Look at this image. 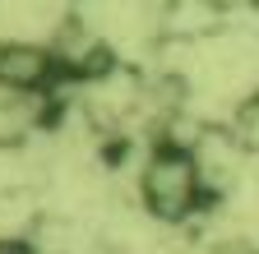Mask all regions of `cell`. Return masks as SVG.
I'll use <instances>...</instances> for the list:
<instances>
[{
    "mask_svg": "<svg viewBox=\"0 0 259 254\" xmlns=\"http://www.w3.org/2000/svg\"><path fill=\"white\" fill-rule=\"evenodd\" d=\"M139 199H144L148 217H157V222H185L204 208L208 189L190 157V143L162 139L148 148L144 167H139Z\"/></svg>",
    "mask_w": 259,
    "mask_h": 254,
    "instance_id": "6da1fadb",
    "label": "cell"
},
{
    "mask_svg": "<svg viewBox=\"0 0 259 254\" xmlns=\"http://www.w3.org/2000/svg\"><path fill=\"white\" fill-rule=\"evenodd\" d=\"M56 79H60V60H56L51 42L0 37V92H10V97H47Z\"/></svg>",
    "mask_w": 259,
    "mask_h": 254,
    "instance_id": "7a4b0ae2",
    "label": "cell"
},
{
    "mask_svg": "<svg viewBox=\"0 0 259 254\" xmlns=\"http://www.w3.org/2000/svg\"><path fill=\"white\" fill-rule=\"evenodd\" d=\"M213 254H259V245H254V240H245V236H232V240L213 245Z\"/></svg>",
    "mask_w": 259,
    "mask_h": 254,
    "instance_id": "3957f363",
    "label": "cell"
}]
</instances>
